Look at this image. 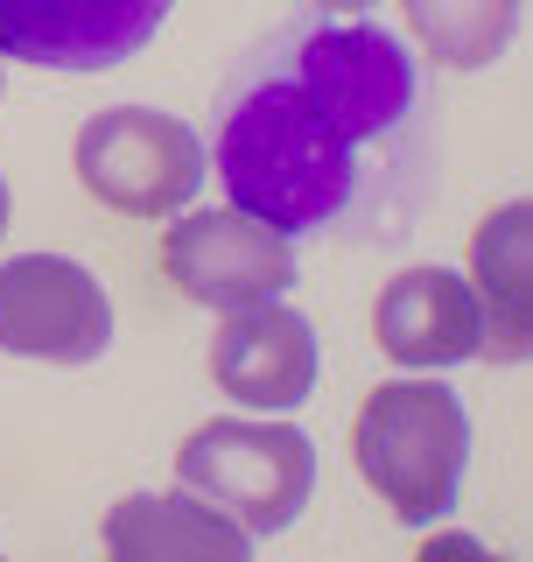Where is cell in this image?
<instances>
[{"instance_id":"obj_1","label":"cell","mask_w":533,"mask_h":562,"mask_svg":"<svg viewBox=\"0 0 533 562\" xmlns=\"http://www.w3.org/2000/svg\"><path fill=\"white\" fill-rule=\"evenodd\" d=\"M421 105L429 92L400 35L365 14L302 29L225 105V198L288 239L365 218L394 169H429V148L415 155Z\"/></svg>"},{"instance_id":"obj_2","label":"cell","mask_w":533,"mask_h":562,"mask_svg":"<svg viewBox=\"0 0 533 562\" xmlns=\"http://www.w3.org/2000/svg\"><path fill=\"white\" fill-rule=\"evenodd\" d=\"M351 464L400 527L456 514L470 471V408L442 380H386L351 415Z\"/></svg>"},{"instance_id":"obj_3","label":"cell","mask_w":533,"mask_h":562,"mask_svg":"<svg viewBox=\"0 0 533 562\" xmlns=\"http://www.w3.org/2000/svg\"><path fill=\"white\" fill-rule=\"evenodd\" d=\"M175 485L211 499L225 520H239L246 535H281L302 520L316 492V443L288 422H197L175 450Z\"/></svg>"},{"instance_id":"obj_4","label":"cell","mask_w":533,"mask_h":562,"mask_svg":"<svg viewBox=\"0 0 533 562\" xmlns=\"http://www.w3.org/2000/svg\"><path fill=\"white\" fill-rule=\"evenodd\" d=\"M78 183L120 218H175L204 183V140L155 105H113L78 127Z\"/></svg>"},{"instance_id":"obj_5","label":"cell","mask_w":533,"mask_h":562,"mask_svg":"<svg viewBox=\"0 0 533 562\" xmlns=\"http://www.w3.org/2000/svg\"><path fill=\"white\" fill-rule=\"evenodd\" d=\"M162 274L175 281V295L204 310H246V303H274L295 281V239L274 233L253 211L225 204V211H183V225H169L162 239Z\"/></svg>"},{"instance_id":"obj_6","label":"cell","mask_w":533,"mask_h":562,"mask_svg":"<svg viewBox=\"0 0 533 562\" xmlns=\"http://www.w3.org/2000/svg\"><path fill=\"white\" fill-rule=\"evenodd\" d=\"M113 345V303L99 274L64 254L0 260V351L49 366H92Z\"/></svg>"},{"instance_id":"obj_7","label":"cell","mask_w":533,"mask_h":562,"mask_svg":"<svg viewBox=\"0 0 533 562\" xmlns=\"http://www.w3.org/2000/svg\"><path fill=\"white\" fill-rule=\"evenodd\" d=\"M175 0H0V57L35 70H113L155 43Z\"/></svg>"},{"instance_id":"obj_8","label":"cell","mask_w":533,"mask_h":562,"mask_svg":"<svg viewBox=\"0 0 533 562\" xmlns=\"http://www.w3.org/2000/svg\"><path fill=\"white\" fill-rule=\"evenodd\" d=\"M316 330L302 310H281V303H246V310H225L218 338H211V380L218 394H233L239 408H260V415H281V408H302L316 386Z\"/></svg>"},{"instance_id":"obj_9","label":"cell","mask_w":533,"mask_h":562,"mask_svg":"<svg viewBox=\"0 0 533 562\" xmlns=\"http://www.w3.org/2000/svg\"><path fill=\"white\" fill-rule=\"evenodd\" d=\"M372 338L394 366L442 373V366H464L485 351V316L456 268H407L372 303Z\"/></svg>"},{"instance_id":"obj_10","label":"cell","mask_w":533,"mask_h":562,"mask_svg":"<svg viewBox=\"0 0 533 562\" xmlns=\"http://www.w3.org/2000/svg\"><path fill=\"white\" fill-rule=\"evenodd\" d=\"M470 295L485 316V359H526L533 351V204L512 198L470 233Z\"/></svg>"},{"instance_id":"obj_11","label":"cell","mask_w":533,"mask_h":562,"mask_svg":"<svg viewBox=\"0 0 533 562\" xmlns=\"http://www.w3.org/2000/svg\"><path fill=\"white\" fill-rule=\"evenodd\" d=\"M253 549L239 520H225L197 492H134L105 514V555L120 562H155V555H211V562H239Z\"/></svg>"},{"instance_id":"obj_12","label":"cell","mask_w":533,"mask_h":562,"mask_svg":"<svg viewBox=\"0 0 533 562\" xmlns=\"http://www.w3.org/2000/svg\"><path fill=\"white\" fill-rule=\"evenodd\" d=\"M520 8L526 0H400L421 57H435L450 70L499 64L512 49V35H520Z\"/></svg>"},{"instance_id":"obj_13","label":"cell","mask_w":533,"mask_h":562,"mask_svg":"<svg viewBox=\"0 0 533 562\" xmlns=\"http://www.w3.org/2000/svg\"><path fill=\"white\" fill-rule=\"evenodd\" d=\"M429 555H477L470 535H450V541H429Z\"/></svg>"},{"instance_id":"obj_14","label":"cell","mask_w":533,"mask_h":562,"mask_svg":"<svg viewBox=\"0 0 533 562\" xmlns=\"http://www.w3.org/2000/svg\"><path fill=\"white\" fill-rule=\"evenodd\" d=\"M316 8H337V14H365L372 0H316Z\"/></svg>"},{"instance_id":"obj_15","label":"cell","mask_w":533,"mask_h":562,"mask_svg":"<svg viewBox=\"0 0 533 562\" xmlns=\"http://www.w3.org/2000/svg\"><path fill=\"white\" fill-rule=\"evenodd\" d=\"M0 233H8V183H0Z\"/></svg>"}]
</instances>
